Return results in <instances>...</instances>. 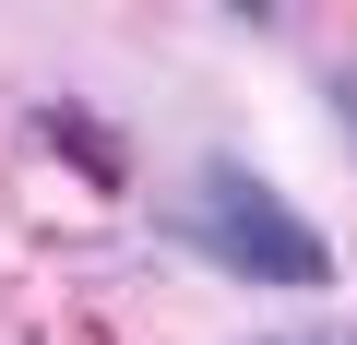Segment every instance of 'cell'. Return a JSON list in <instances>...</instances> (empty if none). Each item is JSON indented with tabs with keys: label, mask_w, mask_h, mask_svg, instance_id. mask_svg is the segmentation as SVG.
I'll return each mask as SVG.
<instances>
[{
	"label": "cell",
	"mask_w": 357,
	"mask_h": 345,
	"mask_svg": "<svg viewBox=\"0 0 357 345\" xmlns=\"http://www.w3.org/2000/svg\"><path fill=\"white\" fill-rule=\"evenodd\" d=\"M155 238H167V250H191V262L227 274V286H286V298L333 286V238H321V227L262 179L250 155H203L191 179L155 203Z\"/></svg>",
	"instance_id": "6da1fadb"
},
{
	"label": "cell",
	"mask_w": 357,
	"mask_h": 345,
	"mask_svg": "<svg viewBox=\"0 0 357 345\" xmlns=\"http://www.w3.org/2000/svg\"><path fill=\"white\" fill-rule=\"evenodd\" d=\"M48 143L84 167L96 191H119V131H107V119H84V107H48Z\"/></svg>",
	"instance_id": "7a4b0ae2"
},
{
	"label": "cell",
	"mask_w": 357,
	"mask_h": 345,
	"mask_svg": "<svg viewBox=\"0 0 357 345\" xmlns=\"http://www.w3.org/2000/svg\"><path fill=\"white\" fill-rule=\"evenodd\" d=\"M238 345H357V321H298V333H238Z\"/></svg>",
	"instance_id": "3957f363"
}]
</instances>
